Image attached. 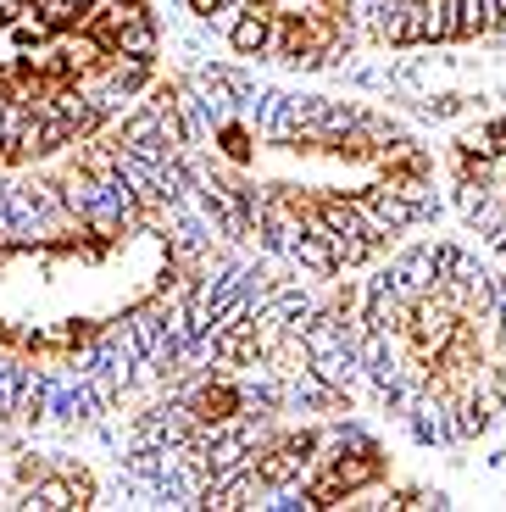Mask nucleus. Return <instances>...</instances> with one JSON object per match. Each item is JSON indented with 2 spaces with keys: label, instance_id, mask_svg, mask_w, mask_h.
<instances>
[{
  "label": "nucleus",
  "instance_id": "5",
  "mask_svg": "<svg viewBox=\"0 0 506 512\" xmlns=\"http://www.w3.org/2000/svg\"><path fill=\"white\" fill-rule=\"evenodd\" d=\"M456 151L479 156V162H501V156H506V117H490V123L468 128V134L456 140Z\"/></svg>",
  "mask_w": 506,
  "mask_h": 512
},
{
  "label": "nucleus",
  "instance_id": "1",
  "mask_svg": "<svg viewBox=\"0 0 506 512\" xmlns=\"http://www.w3.org/2000/svg\"><path fill=\"white\" fill-rule=\"evenodd\" d=\"M406 423H412V435H418L423 446H451L456 440V412H451V396H445V390H423L418 407L406 412Z\"/></svg>",
  "mask_w": 506,
  "mask_h": 512
},
{
  "label": "nucleus",
  "instance_id": "6",
  "mask_svg": "<svg viewBox=\"0 0 506 512\" xmlns=\"http://www.w3.org/2000/svg\"><path fill=\"white\" fill-rule=\"evenodd\" d=\"M112 51H117V56H140V62H151V56H156V23H151V12L134 17V23H128L123 34L112 39Z\"/></svg>",
  "mask_w": 506,
  "mask_h": 512
},
{
  "label": "nucleus",
  "instance_id": "9",
  "mask_svg": "<svg viewBox=\"0 0 506 512\" xmlns=\"http://www.w3.org/2000/svg\"><path fill=\"white\" fill-rule=\"evenodd\" d=\"M495 17H506V0H495Z\"/></svg>",
  "mask_w": 506,
  "mask_h": 512
},
{
  "label": "nucleus",
  "instance_id": "7",
  "mask_svg": "<svg viewBox=\"0 0 506 512\" xmlns=\"http://www.w3.org/2000/svg\"><path fill=\"white\" fill-rule=\"evenodd\" d=\"M495 28V0H456V39H473Z\"/></svg>",
  "mask_w": 506,
  "mask_h": 512
},
{
  "label": "nucleus",
  "instance_id": "4",
  "mask_svg": "<svg viewBox=\"0 0 506 512\" xmlns=\"http://www.w3.org/2000/svg\"><path fill=\"white\" fill-rule=\"evenodd\" d=\"M312 373L323 384H334L340 396H351L356 379H362V357H356V346H340V351H323V357H312Z\"/></svg>",
  "mask_w": 506,
  "mask_h": 512
},
{
  "label": "nucleus",
  "instance_id": "8",
  "mask_svg": "<svg viewBox=\"0 0 506 512\" xmlns=\"http://www.w3.org/2000/svg\"><path fill=\"white\" fill-rule=\"evenodd\" d=\"M190 6H195V12L206 17V12H217V6H234V0H190Z\"/></svg>",
  "mask_w": 506,
  "mask_h": 512
},
{
  "label": "nucleus",
  "instance_id": "3",
  "mask_svg": "<svg viewBox=\"0 0 506 512\" xmlns=\"http://www.w3.org/2000/svg\"><path fill=\"white\" fill-rule=\"evenodd\" d=\"M273 34H279V17L273 12H262V6H251V12L234 23V34H228V45L240 56H267L273 51Z\"/></svg>",
  "mask_w": 506,
  "mask_h": 512
},
{
  "label": "nucleus",
  "instance_id": "2",
  "mask_svg": "<svg viewBox=\"0 0 506 512\" xmlns=\"http://www.w3.org/2000/svg\"><path fill=\"white\" fill-rule=\"evenodd\" d=\"M406 34L418 45L456 39V0H406Z\"/></svg>",
  "mask_w": 506,
  "mask_h": 512
}]
</instances>
